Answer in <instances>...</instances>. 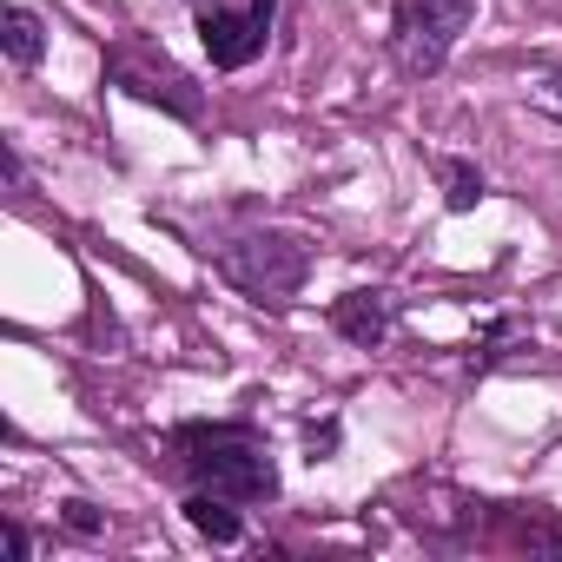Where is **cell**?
<instances>
[{
    "mask_svg": "<svg viewBox=\"0 0 562 562\" xmlns=\"http://www.w3.org/2000/svg\"><path fill=\"white\" fill-rule=\"evenodd\" d=\"M0 47H8L14 67H41L47 60V21L34 8H8L0 14Z\"/></svg>",
    "mask_w": 562,
    "mask_h": 562,
    "instance_id": "52a82bcc",
    "label": "cell"
},
{
    "mask_svg": "<svg viewBox=\"0 0 562 562\" xmlns=\"http://www.w3.org/2000/svg\"><path fill=\"white\" fill-rule=\"evenodd\" d=\"M186 522H192L205 542H238V536H245L232 496H212V490H192V496H186Z\"/></svg>",
    "mask_w": 562,
    "mask_h": 562,
    "instance_id": "ba28073f",
    "label": "cell"
},
{
    "mask_svg": "<svg viewBox=\"0 0 562 562\" xmlns=\"http://www.w3.org/2000/svg\"><path fill=\"white\" fill-rule=\"evenodd\" d=\"M113 80L133 93V100H153V106H166V113H179V120H199L205 113V100H199V87L179 74V67H166V60H153L146 47H120L113 60Z\"/></svg>",
    "mask_w": 562,
    "mask_h": 562,
    "instance_id": "5b68a950",
    "label": "cell"
},
{
    "mask_svg": "<svg viewBox=\"0 0 562 562\" xmlns=\"http://www.w3.org/2000/svg\"><path fill=\"white\" fill-rule=\"evenodd\" d=\"M476 21V0H397L391 14V54L411 80L443 74V60L457 54L463 27Z\"/></svg>",
    "mask_w": 562,
    "mask_h": 562,
    "instance_id": "3957f363",
    "label": "cell"
},
{
    "mask_svg": "<svg viewBox=\"0 0 562 562\" xmlns=\"http://www.w3.org/2000/svg\"><path fill=\"white\" fill-rule=\"evenodd\" d=\"M430 166H437V179H443V205H450V212H470V205L490 192V179H483L470 159H430Z\"/></svg>",
    "mask_w": 562,
    "mask_h": 562,
    "instance_id": "9c48e42d",
    "label": "cell"
},
{
    "mask_svg": "<svg viewBox=\"0 0 562 562\" xmlns=\"http://www.w3.org/2000/svg\"><path fill=\"white\" fill-rule=\"evenodd\" d=\"M186 8H192V14H205V8H218V0H186Z\"/></svg>",
    "mask_w": 562,
    "mask_h": 562,
    "instance_id": "4fadbf2b",
    "label": "cell"
},
{
    "mask_svg": "<svg viewBox=\"0 0 562 562\" xmlns=\"http://www.w3.org/2000/svg\"><path fill=\"white\" fill-rule=\"evenodd\" d=\"M271 21H278V0H245V8H205L199 14V41H205V60L218 67V74H238V67H251L258 54H265V41H271Z\"/></svg>",
    "mask_w": 562,
    "mask_h": 562,
    "instance_id": "277c9868",
    "label": "cell"
},
{
    "mask_svg": "<svg viewBox=\"0 0 562 562\" xmlns=\"http://www.w3.org/2000/svg\"><path fill=\"white\" fill-rule=\"evenodd\" d=\"M172 450H179L186 476L212 496H232V503H271L278 496V463L251 424H179Z\"/></svg>",
    "mask_w": 562,
    "mask_h": 562,
    "instance_id": "6da1fadb",
    "label": "cell"
},
{
    "mask_svg": "<svg viewBox=\"0 0 562 562\" xmlns=\"http://www.w3.org/2000/svg\"><path fill=\"white\" fill-rule=\"evenodd\" d=\"M60 522H67L74 536H100V529H106V516H100L87 496H67V503H60Z\"/></svg>",
    "mask_w": 562,
    "mask_h": 562,
    "instance_id": "30bf717a",
    "label": "cell"
},
{
    "mask_svg": "<svg viewBox=\"0 0 562 562\" xmlns=\"http://www.w3.org/2000/svg\"><path fill=\"white\" fill-rule=\"evenodd\" d=\"M0 536H8V555H14V562H27V555H34V536H27L21 522H0Z\"/></svg>",
    "mask_w": 562,
    "mask_h": 562,
    "instance_id": "7c38bea8",
    "label": "cell"
},
{
    "mask_svg": "<svg viewBox=\"0 0 562 562\" xmlns=\"http://www.w3.org/2000/svg\"><path fill=\"white\" fill-rule=\"evenodd\" d=\"M529 100H536V113H549V120H555V126H562V67H555V74H542V80H536V93H529Z\"/></svg>",
    "mask_w": 562,
    "mask_h": 562,
    "instance_id": "8fae6325",
    "label": "cell"
},
{
    "mask_svg": "<svg viewBox=\"0 0 562 562\" xmlns=\"http://www.w3.org/2000/svg\"><path fill=\"white\" fill-rule=\"evenodd\" d=\"M205 258L218 265V278H232V285L245 299H258V305H292L299 285H305V271H312L305 238L278 232V225H245V232L205 245Z\"/></svg>",
    "mask_w": 562,
    "mask_h": 562,
    "instance_id": "7a4b0ae2",
    "label": "cell"
},
{
    "mask_svg": "<svg viewBox=\"0 0 562 562\" xmlns=\"http://www.w3.org/2000/svg\"><path fill=\"white\" fill-rule=\"evenodd\" d=\"M391 325H397V299L391 292H345L338 305H331V331L338 338H351L358 351H378L384 338H391Z\"/></svg>",
    "mask_w": 562,
    "mask_h": 562,
    "instance_id": "8992f818",
    "label": "cell"
}]
</instances>
